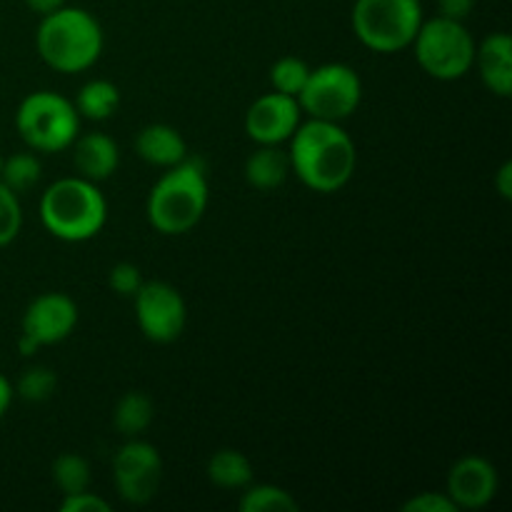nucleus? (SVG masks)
I'll list each match as a JSON object with an SVG mask.
<instances>
[{
	"instance_id": "f257e3e1",
	"label": "nucleus",
	"mask_w": 512,
	"mask_h": 512,
	"mask_svg": "<svg viewBox=\"0 0 512 512\" xmlns=\"http://www.w3.org/2000/svg\"><path fill=\"white\" fill-rule=\"evenodd\" d=\"M288 143L290 173L313 193H338L353 180L358 150L340 123L310 118L298 125Z\"/></svg>"
},
{
	"instance_id": "f03ea898",
	"label": "nucleus",
	"mask_w": 512,
	"mask_h": 512,
	"mask_svg": "<svg viewBox=\"0 0 512 512\" xmlns=\"http://www.w3.org/2000/svg\"><path fill=\"white\" fill-rule=\"evenodd\" d=\"M35 48L43 63L58 73H85L103 55L105 35L98 18L78 5H63L40 15Z\"/></svg>"
},
{
	"instance_id": "7ed1b4c3",
	"label": "nucleus",
	"mask_w": 512,
	"mask_h": 512,
	"mask_svg": "<svg viewBox=\"0 0 512 512\" xmlns=\"http://www.w3.org/2000/svg\"><path fill=\"white\" fill-rule=\"evenodd\" d=\"M40 223L63 243L93 240L108 223V200L98 183L80 175L55 180L40 195Z\"/></svg>"
},
{
	"instance_id": "20e7f679",
	"label": "nucleus",
	"mask_w": 512,
	"mask_h": 512,
	"mask_svg": "<svg viewBox=\"0 0 512 512\" xmlns=\"http://www.w3.org/2000/svg\"><path fill=\"white\" fill-rule=\"evenodd\" d=\"M208 203L210 188L203 163L185 158L183 163L165 168L150 190L145 213L160 235H183L203 220Z\"/></svg>"
},
{
	"instance_id": "39448f33",
	"label": "nucleus",
	"mask_w": 512,
	"mask_h": 512,
	"mask_svg": "<svg viewBox=\"0 0 512 512\" xmlns=\"http://www.w3.org/2000/svg\"><path fill=\"white\" fill-rule=\"evenodd\" d=\"M73 100L55 90H35L15 110V130L33 153H63L80 135Z\"/></svg>"
},
{
	"instance_id": "423d86ee",
	"label": "nucleus",
	"mask_w": 512,
	"mask_h": 512,
	"mask_svg": "<svg viewBox=\"0 0 512 512\" xmlns=\"http://www.w3.org/2000/svg\"><path fill=\"white\" fill-rule=\"evenodd\" d=\"M353 33L373 53H400L410 48L423 25L420 0H355Z\"/></svg>"
},
{
	"instance_id": "0eeeda50",
	"label": "nucleus",
	"mask_w": 512,
	"mask_h": 512,
	"mask_svg": "<svg viewBox=\"0 0 512 512\" xmlns=\"http://www.w3.org/2000/svg\"><path fill=\"white\" fill-rule=\"evenodd\" d=\"M475 45L478 43L463 20L435 15L433 20H423L410 48L430 78L450 83L465 78L473 70Z\"/></svg>"
},
{
	"instance_id": "6e6552de",
	"label": "nucleus",
	"mask_w": 512,
	"mask_h": 512,
	"mask_svg": "<svg viewBox=\"0 0 512 512\" xmlns=\"http://www.w3.org/2000/svg\"><path fill=\"white\" fill-rule=\"evenodd\" d=\"M363 100L360 75L345 63H325L310 68L308 83L300 90L298 103L303 113L318 120L343 123L358 110Z\"/></svg>"
},
{
	"instance_id": "1a4fd4ad",
	"label": "nucleus",
	"mask_w": 512,
	"mask_h": 512,
	"mask_svg": "<svg viewBox=\"0 0 512 512\" xmlns=\"http://www.w3.org/2000/svg\"><path fill=\"white\" fill-rule=\"evenodd\" d=\"M78 303L68 293H40L28 303L20 323L18 350L30 358L45 345H58L70 338L78 325Z\"/></svg>"
},
{
	"instance_id": "9d476101",
	"label": "nucleus",
	"mask_w": 512,
	"mask_h": 512,
	"mask_svg": "<svg viewBox=\"0 0 512 512\" xmlns=\"http://www.w3.org/2000/svg\"><path fill=\"white\" fill-rule=\"evenodd\" d=\"M133 308L140 333L150 343H175L188 325V305L183 295L165 280H145L133 295Z\"/></svg>"
},
{
	"instance_id": "9b49d317",
	"label": "nucleus",
	"mask_w": 512,
	"mask_h": 512,
	"mask_svg": "<svg viewBox=\"0 0 512 512\" xmlns=\"http://www.w3.org/2000/svg\"><path fill=\"white\" fill-rule=\"evenodd\" d=\"M163 458L158 448L140 438H128L113 458V483L128 505H145L158 495Z\"/></svg>"
},
{
	"instance_id": "f8f14e48",
	"label": "nucleus",
	"mask_w": 512,
	"mask_h": 512,
	"mask_svg": "<svg viewBox=\"0 0 512 512\" xmlns=\"http://www.w3.org/2000/svg\"><path fill=\"white\" fill-rule=\"evenodd\" d=\"M303 123L298 98L283 93H265L245 113V133L258 145L288 143L290 135Z\"/></svg>"
},
{
	"instance_id": "ddd939ff",
	"label": "nucleus",
	"mask_w": 512,
	"mask_h": 512,
	"mask_svg": "<svg viewBox=\"0 0 512 512\" xmlns=\"http://www.w3.org/2000/svg\"><path fill=\"white\" fill-rule=\"evenodd\" d=\"M498 468L483 455H465L450 468L445 493L458 510H483L498 495Z\"/></svg>"
},
{
	"instance_id": "4468645a",
	"label": "nucleus",
	"mask_w": 512,
	"mask_h": 512,
	"mask_svg": "<svg viewBox=\"0 0 512 512\" xmlns=\"http://www.w3.org/2000/svg\"><path fill=\"white\" fill-rule=\"evenodd\" d=\"M475 68L485 88L498 98L512 93V38L508 33H490L475 45Z\"/></svg>"
},
{
	"instance_id": "2eb2a0df",
	"label": "nucleus",
	"mask_w": 512,
	"mask_h": 512,
	"mask_svg": "<svg viewBox=\"0 0 512 512\" xmlns=\"http://www.w3.org/2000/svg\"><path fill=\"white\" fill-rule=\"evenodd\" d=\"M70 148L78 175L93 183L108 180L120 165V148L108 133H80Z\"/></svg>"
},
{
	"instance_id": "dca6fc26",
	"label": "nucleus",
	"mask_w": 512,
	"mask_h": 512,
	"mask_svg": "<svg viewBox=\"0 0 512 512\" xmlns=\"http://www.w3.org/2000/svg\"><path fill=\"white\" fill-rule=\"evenodd\" d=\"M135 153L140 160L155 168H173L188 158V143L173 125H145L135 138Z\"/></svg>"
},
{
	"instance_id": "f3484780",
	"label": "nucleus",
	"mask_w": 512,
	"mask_h": 512,
	"mask_svg": "<svg viewBox=\"0 0 512 512\" xmlns=\"http://www.w3.org/2000/svg\"><path fill=\"white\" fill-rule=\"evenodd\" d=\"M290 158L280 145H258L253 155L245 160V180L255 190H275L288 180Z\"/></svg>"
},
{
	"instance_id": "a211bd4d",
	"label": "nucleus",
	"mask_w": 512,
	"mask_h": 512,
	"mask_svg": "<svg viewBox=\"0 0 512 512\" xmlns=\"http://www.w3.org/2000/svg\"><path fill=\"white\" fill-rule=\"evenodd\" d=\"M75 110L80 118L93 120V123H103V120L113 118L120 108V90L118 85L110 83L105 78H93L78 90L73 100Z\"/></svg>"
},
{
	"instance_id": "6ab92c4d",
	"label": "nucleus",
	"mask_w": 512,
	"mask_h": 512,
	"mask_svg": "<svg viewBox=\"0 0 512 512\" xmlns=\"http://www.w3.org/2000/svg\"><path fill=\"white\" fill-rule=\"evenodd\" d=\"M153 420H155L153 400H150L145 393H140V390H130V393H125L123 398L115 403L113 425L125 440L140 438V435L153 425Z\"/></svg>"
},
{
	"instance_id": "aec40b11",
	"label": "nucleus",
	"mask_w": 512,
	"mask_h": 512,
	"mask_svg": "<svg viewBox=\"0 0 512 512\" xmlns=\"http://www.w3.org/2000/svg\"><path fill=\"white\" fill-rule=\"evenodd\" d=\"M208 480L223 490H243L253 483V463L240 450L223 448L208 460Z\"/></svg>"
},
{
	"instance_id": "412c9836",
	"label": "nucleus",
	"mask_w": 512,
	"mask_h": 512,
	"mask_svg": "<svg viewBox=\"0 0 512 512\" xmlns=\"http://www.w3.org/2000/svg\"><path fill=\"white\" fill-rule=\"evenodd\" d=\"M240 512H298L300 503L280 485L250 483L238 500Z\"/></svg>"
},
{
	"instance_id": "4be33fe9",
	"label": "nucleus",
	"mask_w": 512,
	"mask_h": 512,
	"mask_svg": "<svg viewBox=\"0 0 512 512\" xmlns=\"http://www.w3.org/2000/svg\"><path fill=\"white\" fill-rule=\"evenodd\" d=\"M43 178V165L40 158L28 150V153H13L10 158H3L0 165V183L8 185L13 193H25V190L35 188Z\"/></svg>"
},
{
	"instance_id": "5701e85b",
	"label": "nucleus",
	"mask_w": 512,
	"mask_h": 512,
	"mask_svg": "<svg viewBox=\"0 0 512 512\" xmlns=\"http://www.w3.org/2000/svg\"><path fill=\"white\" fill-rule=\"evenodd\" d=\"M53 473L55 485L63 495H73L80 493V490H88L90 488V463L78 453H60L58 458L53 460Z\"/></svg>"
},
{
	"instance_id": "b1692460",
	"label": "nucleus",
	"mask_w": 512,
	"mask_h": 512,
	"mask_svg": "<svg viewBox=\"0 0 512 512\" xmlns=\"http://www.w3.org/2000/svg\"><path fill=\"white\" fill-rule=\"evenodd\" d=\"M308 75L310 65L305 63L303 58H298V55H283V58L275 60L273 68H270V83H273L275 93L298 98L300 90L308 83Z\"/></svg>"
},
{
	"instance_id": "393cba45",
	"label": "nucleus",
	"mask_w": 512,
	"mask_h": 512,
	"mask_svg": "<svg viewBox=\"0 0 512 512\" xmlns=\"http://www.w3.org/2000/svg\"><path fill=\"white\" fill-rule=\"evenodd\" d=\"M13 388L15 395H20L28 403H45L48 398H53L55 388H58V378H55V373L50 368L35 365V368H28L20 375Z\"/></svg>"
},
{
	"instance_id": "a878e982",
	"label": "nucleus",
	"mask_w": 512,
	"mask_h": 512,
	"mask_svg": "<svg viewBox=\"0 0 512 512\" xmlns=\"http://www.w3.org/2000/svg\"><path fill=\"white\" fill-rule=\"evenodd\" d=\"M23 228V205L20 195L0 183V248L13 243Z\"/></svg>"
},
{
	"instance_id": "bb28decb",
	"label": "nucleus",
	"mask_w": 512,
	"mask_h": 512,
	"mask_svg": "<svg viewBox=\"0 0 512 512\" xmlns=\"http://www.w3.org/2000/svg\"><path fill=\"white\" fill-rule=\"evenodd\" d=\"M143 283V273H140L138 265L133 263H118L113 265L108 273V285L113 288V293L120 295V298H133Z\"/></svg>"
},
{
	"instance_id": "cd10ccee",
	"label": "nucleus",
	"mask_w": 512,
	"mask_h": 512,
	"mask_svg": "<svg viewBox=\"0 0 512 512\" xmlns=\"http://www.w3.org/2000/svg\"><path fill=\"white\" fill-rule=\"evenodd\" d=\"M403 512H458L448 493H418L405 500Z\"/></svg>"
},
{
	"instance_id": "c85d7f7f",
	"label": "nucleus",
	"mask_w": 512,
	"mask_h": 512,
	"mask_svg": "<svg viewBox=\"0 0 512 512\" xmlns=\"http://www.w3.org/2000/svg\"><path fill=\"white\" fill-rule=\"evenodd\" d=\"M60 512H110V503L100 498V495L90 493L88 488L73 495H63Z\"/></svg>"
},
{
	"instance_id": "c756f323",
	"label": "nucleus",
	"mask_w": 512,
	"mask_h": 512,
	"mask_svg": "<svg viewBox=\"0 0 512 512\" xmlns=\"http://www.w3.org/2000/svg\"><path fill=\"white\" fill-rule=\"evenodd\" d=\"M475 8V0H438V15H443V18H450V20H463L468 18L470 13H473Z\"/></svg>"
},
{
	"instance_id": "7c9ffc66",
	"label": "nucleus",
	"mask_w": 512,
	"mask_h": 512,
	"mask_svg": "<svg viewBox=\"0 0 512 512\" xmlns=\"http://www.w3.org/2000/svg\"><path fill=\"white\" fill-rule=\"evenodd\" d=\"M495 188H498L500 198L512 200V163L510 160H505V163L500 165L498 175H495Z\"/></svg>"
},
{
	"instance_id": "2f4dec72",
	"label": "nucleus",
	"mask_w": 512,
	"mask_h": 512,
	"mask_svg": "<svg viewBox=\"0 0 512 512\" xmlns=\"http://www.w3.org/2000/svg\"><path fill=\"white\" fill-rule=\"evenodd\" d=\"M13 398H15L13 383L0 373V420L5 418V413H8L10 405H13Z\"/></svg>"
},
{
	"instance_id": "473e14b6",
	"label": "nucleus",
	"mask_w": 512,
	"mask_h": 512,
	"mask_svg": "<svg viewBox=\"0 0 512 512\" xmlns=\"http://www.w3.org/2000/svg\"><path fill=\"white\" fill-rule=\"evenodd\" d=\"M25 5H28V8L33 10V13L48 15V13H53V10L63 8L65 0H25Z\"/></svg>"
},
{
	"instance_id": "72a5a7b5",
	"label": "nucleus",
	"mask_w": 512,
	"mask_h": 512,
	"mask_svg": "<svg viewBox=\"0 0 512 512\" xmlns=\"http://www.w3.org/2000/svg\"><path fill=\"white\" fill-rule=\"evenodd\" d=\"M0 165H3V155H0Z\"/></svg>"
}]
</instances>
